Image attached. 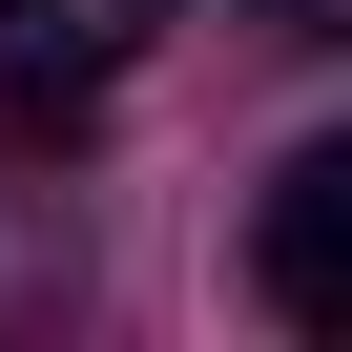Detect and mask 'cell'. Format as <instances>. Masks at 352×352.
Listing matches in <instances>:
<instances>
[{
    "label": "cell",
    "instance_id": "6da1fadb",
    "mask_svg": "<svg viewBox=\"0 0 352 352\" xmlns=\"http://www.w3.org/2000/svg\"><path fill=\"white\" fill-rule=\"evenodd\" d=\"M249 270H270V311H290V331H352V145H290V166H270Z\"/></svg>",
    "mask_w": 352,
    "mask_h": 352
},
{
    "label": "cell",
    "instance_id": "7a4b0ae2",
    "mask_svg": "<svg viewBox=\"0 0 352 352\" xmlns=\"http://www.w3.org/2000/svg\"><path fill=\"white\" fill-rule=\"evenodd\" d=\"M166 42V0H0V104H104Z\"/></svg>",
    "mask_w": 352,
    "mask_h": 352
},
{
    "label": "cell",
    "instance_id": "3957f363",
    "mask_svg": "<svg viewBox=\"0 0 352 352\" xmlns=\"http://www.w3.org/2000/svg\"><path fill=\"white\" fill-rule=\"evenodd\" d=\"M249 21H270V42H352V0H249Z\"/></svg>",
    "mask_w": 352,
    "mask_h": 352
}]
</instances>
